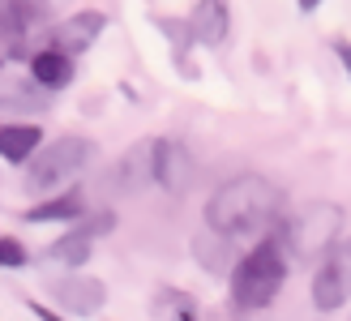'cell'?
<instances>
[{
  "label": "cell",
  "instance_id": "1",
  "mask_svg": "<svg viewBox=\"0 0 351 321\" xmlns=\"http://www.w3.org/2000/svg\"><path fill=\"white\" fill-rule=\"evenodd\" d=\"M283 219V189L266 176H236L215 189V198L206 202V223L223 231V236H257V231L274 227Z\"/></svg>",
  "mask_w": 351,
  "mask_h": 321
},
{
  "label": "cell",
  "instance_id": "2",
  "mask_svg": "<svg viewBox=\"0 0 351 321\" xmlns=\"http://www.w3.org/2000/svg\"><path fill=\"white\" fill-rule=\"evenodd\" d=\"M287 265H291V257H287L283 240H278L274 231H270V236H261V244H253L249 253L236 261V270L227 274V278H232L236 309L253 313V309L274 305V296L283 292V283H287Z\"/></svg>",
  "mask_w": 351,
  "mask_h": 321
},
{
  "label": "cell",
  "instance_id": "3",
  "mask_svg": "<svg viewBox=\"0 0 351 321\" xmlns=\"http://www.w3.org/2000/svg\"><path fill=\"white\" fill-rule=\"evenodd\" d=\"M339 227H343V206L304 202L295 214L274 223V236L283 240L291 261H322L330 248L339 244Z\"/></svg>",
  "mask_w": 351,
  "mask_h": 321
},
{
  "label": "cell",
  "instance_id": "4",
  "mask_svg": "<svg viewBox=\"0 0 351 321\" xmlns=\"http://www.w3.org/2000/svg\"><path fill=\"white\" fill-rule=\"evenodd\" d=\"M95 141L82 137V133H64L56 137L51 146H39L34 150V158L26 163V193H39V198H47V193L64 189L73 176L95 158Z\"/></svg>",
  "mask_w": 351,
  "mask_h": 321
},
{
  "label": "cell",
  "instance_id": "5",
  "mask_svg": "<svg viewBox=\"0 0 351 321\" xmlns=\"http://www.w3.org/2000/svg\"><path fill=\"white\" fill-rule=\"evenodd\" d=\"M347 300H351V240H339L313 274V305L322 313H335Z\"/></svg>",
  "mask_w": 351,
  "mask_h": 321
},
{
  "label": "cell",
  "instance_id": "6",
  "mask_svg": "<svg viewBox=\"0 0 351 321\" xmlns=\"http://www.w3.org/2000/svg\"><path fill=\"white\" fill-rule=\"evenodd\" d=\"M159 146H163L159 137H142L129 146V154L116 167V185L125 193H142L150 185H159Z\"/></svg>",
  "mask_w": 351,
  "mask_h": 321
},
{
  "label": "cell",
  "instance_id": "7",
  "mask_svg": "<svg viewBox=\"0 0 351 321\" xmlns=\"http://www.w3.org/2000/svg\"><path fill=\"white\" fill-rule=\"evenodd\" d=\"M103 26H108V17H103L99 9H82L73 17H64V22H56L47 30V43L69 51V56H82V51H90V43L103 34Z\"/></svg>",
  "mask_w": 351,
  "mask_h": 321
},
{
  "label": "cell",
  "instance_id": "8",
  "mask_svg": "<svg viewBox=\"0 0 351 321\" xmlns=\"http://www.w3.org/2000/svg\"><path fill=\"white\" fill-rule=\"evenodd\" d=\"M56 300H60L64 313L90 317V313H99L103 305H108V287H103L99 278H90V274H73V278L56 283Z\"/></svg>",
  "mask_w": 351,
  "mask_h": 321
},
{
  "label": "cell",
  "instance_id": "9",
  "mask_svg": "<svg viewBox=\"0 0 351 321\" xmlns=\"http://www.w3.org/2000/svg\"><path fill=\"white\" fill-rule=\"evenodd\" d=\"M193 176H197L193 154L180 146V141H163L159 146V189L171 193V198H180V193H189Z\"/></svg>",
  "mask_w": 351,
  "mask_h": 321
},
{
  "label": "cell",
  "instance_id": "10",
  "mask_svg": "<svg viewBox=\"0 0 351 321\" xmlns=\"http://www.w3.org/2000/svg\"><path fill=\"white\" fill-rule=\"evenodd\" d=\"M189 26H193V34H197V43H206V47L227 43V34H232V13H227V0H197V5H193Z\"/></svg>",
  "mask_w": 351,
  "mask_h": 321
},
{
  "label": "cell",
  "instance_id": "11",
  "mask_svg": "<svg viewBox=\"0 0 351 321\" xmlns=\"http://www.w3.org/2000/svg\"><path fill=\"white\" fill-rule=\"evenodd\" d=\"M86 214V198L82 189H69V193H47L43 202H34L22 210L26 223H73Z\"/></svg>",
  "mask_w": 351,
  "mask_h": 321
},
{
  "label": "cell",
  "instance_id": "12",
  "mask_svg": "<svg viewBox=\"0 0 351 321\" xmlns=\"http://www.w3.org/2000/svg\"><path fill=\"white\" fill-rule=\"evenodd\" d=\"M30 78H39L47 91H64V86L73 82V56L60 51V47H51V43H43L30 56Z\"/></svg>",
  "mask_w": 351,
  "mask_h": 321
},
{
  "label": "cell",
  "instance_id": "13",
  "mask_svg": "<svg viewBox=\"0 0 351 321\" xmlns=\"http://www.w3.org/2000/svg\"><path fill=\"white\" fill-rule=\"evenodd\" d=\"M193 253L202 257V265H206L210 274H232V270H236V261H240V257L232 253V236H223V231H215L210 223H206V231H202V236L193 240Z\"/></svg>",
  "mask_w": 351,
  "mask_h": 321
},
{
  "label": "cell",
  "instance_id": "14",
  "mask_svg": "<svg viewBox=\"0 0 351 321\" xmlns=\"http://www.w3.org/2000/svg\"><path fill=\"white\" fill-rule=\"evenodd\" d=\"M39 146H43L39 124H5V129H0V154H5V163H13V167L30 163Z\"/></svg>",
  "mask_w": 351,
  "mask_h": 321
},
{
  "label": "cell",
  "instance_id": "15",
  "mask_svg": "<svg viewBox=\"0 0 351 321\" xmlns=\"http://www.w3.org/2000/svg\"><path fill=\"white\" fill-rule=\"evenodd\" d=\"M51 95H56V91H47L39 78H26V82H17V86H5V112H22V116L47 112Z\"/></svg>",
  "mask_w": 351,
  "mask_h": 321
},
{
  "label": "cell",
  "instance_id": "16",
  "mask_svg": "<svg viewBox=\"0 0 351 321\" xmlns=\"http://www.w3.org/2000/svg\"><path fill=\"white\" fill-rule=\"evenodd\" d=\"M90 253H95V231H90V227H73V231H64V236L47 248V257H51V261L73 265V270L90 261Z\"/></svg>",
  "mask_w": 351,
  "mask_h": 321
},
{
  "label": "cell",
  "instance_id": "17",
  "mask_svg": "<svg viewBox=\"0 0 351 321\" xmlns=\"http://www.w3.org/2000/svg\"><path fill=\"white\" fill-rule=\"evenodd\" d=\"M5 22H17V26H47L51 22V0H5Z\"/></svg>",
  "mask_w": 351,
  "mask_h": 321
},
{
  "label": "cell",
  "instance_id": "18",
  "mask_svg": "<svg viewBox=\"0 0 351 321\" xmlns=\"http://www.w3.org/2000/svg\"><path fill=\"white\" fill-rule=\"evenodd\" d=\"M154 317H197V300L184 296V292H176V287H159L154 292V305H150Z\"/></svg>",
  "mask_w": 351,
  "mask_h": 321
},
{
  "label": "cell",
  "instance_id": "19",
  "mask_svg": "<svg viewBox=\"0 0 351 321\" xmlns=\"http://www.w3.org/2000/svg\"><path fill=\"white\" fill-rule=\"evenodd\" d=\"M159 30H163L167 39H171L176 56H180V51H184L193 39H197V34H193V26H189V22H180V17H163V22H159Z\"/></svg>",
  "mask_w": 351,
  "mask_h": 321
},
{
  "label": "cell",
  "instance_id": "20",
  "mask_svg": "<svg viewBox=\"0 0 351 321\" xmlns=\"http://www.w3.org/2000/svg\"><path fill=\"white\" fill-rule=\"evenodd\" d=\"M26 244L22 240H17V236H5V240H0V265H5V270H22V265H26Z\"/></svg>",
  "mask_w": 351,
  "mask_h": 321
},
{
  "label": "cell",
  "instance_id": "21",
  "mask_svg": "<svg viewBox=\"0 0 351 321\" xmlns=\"http://www.w3.org/2000/svg\"><path fill=\"white\" fill-rule=\"evenodd\" d=\"M330 51L343 60V69H347V78H351V39H330Z\"/></svg>",
  "mask_w": 351,
  "mask_h": 321
},
{
  "label": "cell",
  "instance_id": "22",
  "mask_svg": "<svg viewBox=\"0 0 351 321\" xmlns=\"http://www.w3.org/2000/svg\"><path fill=\"white\" fill-rule=\"evenodd\" d=\"M112 223H116V219H112V214H95V219H90V223H86V227H90V231H95V236H103V231H112Z\"/></svg>",
  "mask_w": 351,
  "mask_h": 321
},
{
  "label": "cell",
  "instance_id": "23",
  "mask_svg": "<svg viewBox=\"0 0 351 321\" xmlns=\"http://www.w3.org/2000/svg\"><path fill=\"white\" fill-rule=\"evenodd\" d=\"M34 317H43V321H56V313H51V309H43V305H34V300H30V305H26Z\"/></svg>",
  "mask_w": 351,
  "mask_h": 321
},
{
  "label": "cell",
  "instance_id": "24",
  "mask_svg": "<svg viewBox=\"0 0 351 321\" xmlns=\"http://www.w3.org/2000/svg\"><path fill=\"white\" fill-rule=\"evenodd\" d=\"M317 5H322V0H300V9H304V13H313Z\"/></svg>",
  "mask_w": 351,
  "mask_h": 321
}]
</instances>
